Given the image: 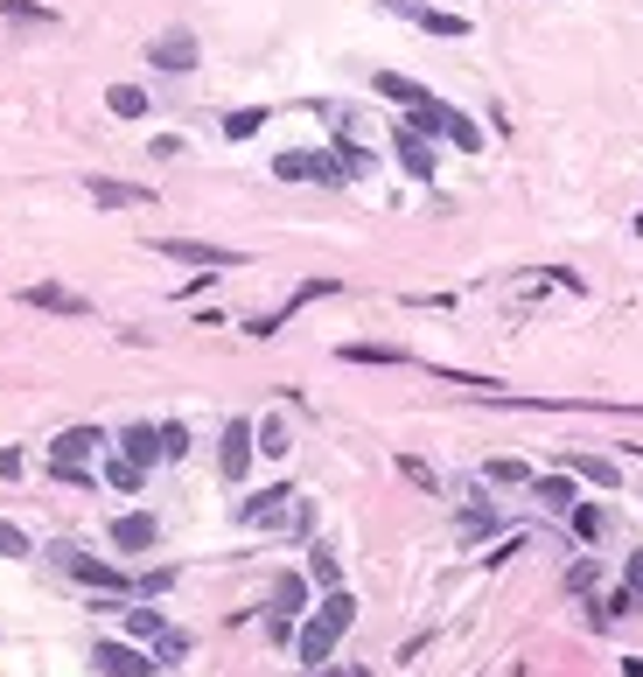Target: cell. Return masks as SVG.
Segmentation results:
<instances>
[{"mask_svg": "<svg viewBox=\"0 0 643 677\" xmlns=\"http://www.w3.org/2000/svg\"><path fill=\"white\" fill-rule=\"evenodd\" d=\"M350 621H357V601H350L343 587H329L322 608H308V621L294 629V657H301L308 670H322L329 657H337V642L350 636Z\"/></svg>", "mask_w": 643, "mask_h": 677, "instance_id": "6da1fadb", "label": "cell"}, {"mask_svg": "<svg viewBox=\"0 0 643 677\" xmlns=\"http://www.w3.org/2000/svg\"><path fill=\"white\" fill-rule=\"evenodd\" d=\"M49 559H57L77 587H91V593H119V601H134V580H126V572H119L113 559L85 552V544H70V538H64V544H49Z\"/></svg>", "mask_w": 643, "mask_h": 677, "instance_id": "7a4b0ae2", "label": "cell"}, {"mask_svg": "<svg viewBox=\"0 0 643 677\" xmlns=\"http://www.w3.org/2000/svg\"><path fill=\"white\" fill-rule=\"evenodd\" d=\"M154 252L168 258V266H203V273H231V266H245V252L238 245H211V238H147Z\"/></svg>", "mask_w": 643, "mask_h": 677, "instance_id": "3957f363", "label": "cell"}, {"mask_svg": "<svg viewBox=\"0 0 643 677\" xmlns=\"http://www.w3.org/2000/svg\"><path fill=\"white\" fill-rule=\"evenodd\" d=\"M273 175H280V181H329V189H337V181H350L343 161H337V147H329V154H315V147H288V154L273 161Z\"/></svg>", "mask_w": 643, "mask_h": 677, "instance_id": "277c9868", "label": "cell"}, {"mask_svg": "<svg viewBox=\"0 0 643 677\" xmlns=\"http://www.w3.org/2000/svg\"><path fill=\"white\" fill-rule=\"evenodd\" d=\"M21 307H36V315H64V322H85V315H91V301L77 294V286H64V279L21 286Z\"/></svg>", "mask_w": 643, "mask_h": 677, "instance_id": "5b68a950", "label": "cell"}, {"mask_svg": "<svg viewBox=\"0 0 643 677\" xmlns=\"http://www.w3.org/2000/svg\"><path fill=\"white\" fill-rule=\"evenodd\" d=\"M252 454H260V433H252V420H224V433H217V475H224V482H245Z\"/></svg>", "mask_w": 643, "mask_h": 677, "instance_id": "8992f818", "label": "cell"}, {"mask_svg": "<svg viewBox=\"0 0 643 677\" xmlns=\"http://www.w3.org/2000/svg\"><path fill=\"white\" fill-rule=\"evenodd\" d=\"M85 196L98 203V210H154V189H147V181H119V175H91Z\"/></svg>", "mask_w": 643, "mask_h": 677, "instance_id": "52a82bcc", "label": "cell"}, {"mask_svg": "<svg viewBox=\"0 0 643 677\" xmlns=\"http://www.w3.org/2000/svg\"><path fill=\"white\" fill-rule=\"evenodd\" d=\"M378 8L406 14V21H413V29L441 36V42H461V36H469V21H461V14H448V8H427V0H378Z\"/></svg>", "mask_w": 643, "mask_h": 677, "instance_id": "ba28073f", "label": "cell"}, {"mask_svg": "<svg viewBox=\"0 0 643 677\" xmlns=\"http://www.w3.org/2000/svg\"><path fill=\"white\" fill-rule=\"evenodd\" d=\"M106 440H113L106 426H64L57 440H49V468H85L98 448H106Z\"/></svg>", "mask_w": 643, "mask_h": 677, "instance_id": "9c48e42d", "label": "cell"}, {"mask_svg": "<svg viewBox=\"0 0 643 677\" xmlns=\"http://www.w3.org/2000/svg\"><path fill=\"white\" fill-rule=\"evenodd\" d=\"M196 57H203V49H196V36H189V29H162V36L147 42V63H154V70H168V77L196 70Z\"/></svg>", "mask_w": 643, "mask_h": 677, "instance_id": "30bf717a", "label": "cell"}, {"mask_svg": "<svg viewBox=\"0 0 643 677\" xmlns=\"http://www.w3.org/2000/svg\"><path fill=\"white\" fill-rule=\"evenodd\" d=\"M91 664L106 677H154V670H162V664H154V649H140V642H98Z\"/></svg>", "mask_w": 643, "mask_h": 677, "instance_id": "8fae6325", "label": "cell"}, {"mask_svg": "<svg viewBox=\"0 0 643 677\" xmlns=\"http://www.w3.org/2000/svg\"><path fill=\"white\" fill-rule=\"evenodd\" d=\"M288 503H294V489H288V482H273V489H252V497L238 503V524H252V531H266V524H288Z\"/></svg>", "mask_w": 643, "mask_h": 677, "instance_id": "7c38bea8", "label": "cell"}, {"mask_svg": "<svg viewBox=\"0 0 643 677\" xmlns=\"http://www.w3.org/2000/svg\"><path fill=\"white\" fill-rule=\"evenodd\" d=\"M154 544H162V524H154L147 510H126V517H113V552L140 559V552H154Z\"/></svg>", "mask_w": 643, "mask_h": 677, "instance_id": "4fadbf2b", "label": "cell"}, {"mask_svg": "<svg viewBox=\"0 0 643 677\" xmlns=\"http://www.w3.org/2000/svg\"><path fill=\"white\" fill-rule=\"evenodd\" d=\"M461 497H469V503H461V517H455V531H461V544H476V538H490L497 524H504V517L490 510V497H483V489L469 482V489H461Z\"/></svg>", "mask_w": 643, "mask_h": 677, "instance_id": "5bb4252c", "label": "cell"}, {"mask_svg": "<svg viewBox=\"0 0 643 677\" xmlns=\"http://www.w3.org/2000/svg\"><path fill=\"white\" fill-rule=\"evenodd\" d=\"M392 154H399V168L413 175V181H433V140H427V134L399 126V134H392Z\"/></svg>", "mask_w": 643, "mask_h": 677, "instance_id": "9a60e30c", "label": "cell"}, {"mask_svg": "<svg viewBox=\"0 0 643 677\" xmlns=\"http://www.w3.org/2000/svg\"><path fill=\"white\" fill-rule=\"evenodd\" d=\"M113 448H119L126 461H140V468H154V461H162V426H147V420H134V426H119V433H113Z\"/></svg>", "mask_w": 643, "mask_h": 677, "instance_id": "2e32d148", "label": "cell"}, {"mask_svg": "<svg viewBox=\"0 0 643 677\" xmlns=\"http://www.w3.org/2000/svg\"><path fill=\"white\" fill-rule=\"evenodd\" d=\"M371 91H378V98H392V106H406V112L433 98V91L420 85V77H406V70H378V77H371Z\"/></svg>", "mask_w": 643, "mask_h": 677, "instance_id": "e0dca14e", "label": "cell"}, {"mask_svg": "<svg viewBox=\"0 0 643 677\" xmlns=\"http://www.w3.org/2000/svg\"><path fill=\"white\" fill-rule=\"evenodd\" d=\"M567 475L595 482V489H623V468H615L608 454H567Z\"/></svg>", "mask_w": 643, "mask_h": 677, "instance_id": "ac0fdd59", "label": "cell"}, {"mask_svg": "<svg viewBox=\"0 0 643 677\" xmlns=\"http://www.w3.org/2000/svg\"><path fill=\"white\" fill-rule=\"evenodd\" d=\"M483 482H497V489H532V461L497 454V461H483Z\"/></svg>", "mask_w": 643, "mask_h": 677, "instance_id": "d6986e66", "label": "cell"}, {"mask_svg": "<svg viewBox=\"0 0 643 677\" xmlns=\"http://www.w3.org/2000/svg\"><path fill=\"white\" fill-rule=\"evenodd\" d=\"M119 615H126V636H134V642H154V636L168 629V615L162 608H140V601H119Z\"/></svg>", "mask_w": 643, "mask_h": 677, "instance_id": "ffe728a7", "label": "cell"}, {"mask_svg": "<svg viewBox=\"0 0 643 677\" xmlns=\"http://www.w3.org/2000/svg\"><path fill=\"white\" fill-rule=\"evenodd\" d=\"M448 112H455V106L427 98V106H413V112H406V126H413V134H427V140H448Z\"/></svg>", "mask_w": 643, "mask_h": 677, "instance_id": "44dd1931", "label": "cell"}, {"mask_svg": "<svg viewBox=\"0 0 643 677\" xmlns=\"http://www.w3.org/2000/svg\"><path fill=\"white\" fill-rule=\"evenodd\" d=\"M532 497L546 503V510H574L581 497H574V475H532Z\"/></svg>", "mask_w": 643, "mask_h": 677, "instance_id": "7402d4cb", "label": "cell"}, {"mask_svg": "<svg viewBox=\"0 0 643 677\" xmlns=\"http://www.w3.org/2000/svg\"><path fill=\"white\" fill-rule=\"evenodd\" d=\"M308 580H315V587H343V559H337V544H308Z\"/></svg>", "mask_w": 643, "mask_h": 677, "instance_id": "603a6c76", "label": "cell"}, {"mask_svg": "<svg viewBox=\"0 0 643 677\" xmlns=\"http://www.w3.org/2000/svg\"><path fill=\"white\" fill-rule=\"evenodd\" d=\"M273 615H308V580L301 572H280L273 580Z\"/></svg>", "mask_w": 643, "mask_h": 677, "instance_id": "cb8c5ba5", "label": "cell"}, {"mask_svg": "<svg viewBox=\"0 0 643 677\" xmlns=\"http://www.w3.org/2000/svg\"><path fill=\"white\" fill-rule=\"evenodd\" d=\"M106 482L119 489V497H140V489H147V468L126 461V454H113V461H106Z\"/></svg>", "mask_w": 643, "mask_h": 677, "instance_id": "d4e9b609", "label": "cell"}, {"mask_svg": "<svg viewBox=\"0 0 643 677\" xmlns=\"http://www.w3.org/2000/svg\"><path fill=\"white\" fill-rule=\"evenodd\" d=\"M337 356H343V363H392V371H399V363H413V356L392 350V343H343Z\"/></svg>", "mask_w": 643, "mask_h": 677, "instance_id": "484cf974", "label": "cell"}, {"mask_svg": "<svg viewBox=\"0 0 643 677\" xmlns=\"http://www.w3.org/2000/svg\"><path fill=\"white\" fill-rule=\"evenodd\" d=\"M106 106H113V119H147V112H154L140 85H113V91H106Z\"/></svg>", "mask_w": 643, "mask_h": 677, "instance_id": "4316f807", "label": "cell"}, {"mask_svg": "<svg viewBox=\"0 0 643 677\" xmlns=\"http://www.w3.org/2000/svg\"><path fill=\"white\" fill-rule=\"evenodd\" d=\"M189 649H196V636H189V629H162V636H154V664H183Z\"/></svg>", "mask_w": 643, "mask_h": 677, "instance_id": "83f0119b", "label": "cell"}, {"mask_svg": "<svg viewBox=\"0 0 643 677\" xmlns=\"http://www.w3.org/2000/svg\"><path fill=\"white\" fill-rule=\"evenodd\" d=\"M448 140H455L461 154H483V126H476L469 112H448Z\"/></svg>", "mask_w": 643, "mask_h": 677, "instance_id": "f1b7e54d", "label": "cell"}, {"mask_svg": "<svg viewBox=\"0 0 643 677\" xmlns=\"http://www.w3.org/2000/svg\"><path fill=\"white\" fill-rule=\"evenodd\" d=\"M567 517H574V538H581V544H595V538H602V531H608V517H602V510H595V503H574V510H567Z\"/></svg>", "mask_w": 643, "mask_h": 677, "instance_id": "f546056e", "label": "cell"}, {"mask_svg": "<svg viewBox=\"0 0 643 677\" xmlns=\"http://www.w3.org/2000/svg\"><path fill=\"white\" fill-rule=\"evenodd\" d=\"M0 14H8V21H29V29H49V21H57L42 0H0Z\"/></svg>", "mask_w": 643, "mask_h": 677, "instance_id": "4dcf8cb0", "label": "cell"}, {"mask_svg": "<svg viewBox=\"0 0 643 677\" xmlns=\"http://www.w3.org/2000/svg\"><path fill=\"white\" fill-rule=\"evenodd\" d=\"M399 475L413 482V489H427V497H441V475H433V468H427L420 454H399Z\"/></svg>", "mask_w": 643, "mask_h": 677, "instance_id": "1f68e13d", "label": "cell"}, {"mask_svg": "<svg viewBox=\"0 0 643 677\" xmlns=\"http://www.w3.org/2000/svg\"><path fill=\"white\" fill-rule=\"evenodd\" d=\"M260 126H266V106H245V112H231V119H224V140H252Z\"/></svg>", "mask_w": 643, "mask_h": 677, "instance_id": "d6a6232c", "label": "cell"}, {"mask_svg": "<svg viewBox=\"0 0 643 677\" xmlns=\"http://www.w3.org/2000/svg\"><path fill=\"white\" fill-rule=\"evenodd\" d=\"M337 161H343V175H350V181H364V175L378 168V161H371V147H357V140H343V147H337Z\"/></svg>", "mask_w": 643, "mask_h": 677, "instance_id": "836d02e7", "label": "cell"}, {"mask_svg": "<svg viewBox=\"0 0 643 677\" xmlns=\"http://www.w3.org/2000/svg\"><path fill=\"white\" fill-rule=\"evenodd\" d=\"M168 587H175V566H154L134 580V601H154V593H168Z\"/></svg>", "mask_w": 643, "mask_h": 677, "instance_id": "e575fe53", "label": "cell"}, {"mask_svg": "<svg viewBox=\"0 0 643 677\" xmlns=\"http://www.w3.org/2000/svg\"><path fill=\"white\" fill-rule=\"evenodd\" d=\"M189 454V426L183 420H162V461H183Z\"/></svg>", "mask_w": 643, "mask_h": 677, "instance_id": "d590c367", "label": "cell"}, {"mask_svg": "<svg viewBox=\"0 0 643 677\" xmlns=\"http://www.w3.org/2000/svg\"><path fill=\"white\" fill-rule=\"evenodd\" d=\"M252 433H260V454H273V461H280V454L294 448V440H288V426H280V420H260Z\"/></svg>", "mask_w": 643, "mask_h": 677, "instance_id": "8d00e7d4", "label": "cell"}, {"mask_svg": "<svg viewBox=\"0 0 643 677\" xmlns=\"http://www.w3.org/2000/svg\"><path fill=\"white\" fill-rule=\"evenodd\" d=\"M288 531H294V538H308V531H315V503H308L301 489H294V503H288Z\"/></svg>", "mask_w": 643, "mask_h": 677, "instance_id": "74e56055", "label": "cell"}, {"mask_svg": "<svg viewBox=\"0 0 643 677\" xmlns=\"http://www.w3.org/2000/svg\"><path fill=\"white\" fill-rule=\"evenodd\" d=\"M595 580H602V566H595V559H574V566H567V587H574V593H587Z\"/></svg>", "mask_w": 643, "mask_h": 677, "instance_id": "f35d334b", "label": "cell"}, {"mask_svg": "<svg viewBox=\"0 0 643 677\" xmlns=\"http://www.w3.org/2000/svg\"><path fill=\"white\" fill-rule=\"evenodd\" d=\"M0 559H29V531H14V524H0Z\"/></svg>", "mask_w": 643, "mask_h": 677, "instance_id": "ab89813d", "label": "cell"}, {"mask_svg": "<svg viewBox=\"0 0 643 677\" xmlns=\"http://www.w3.org/2000/svg\"><path fill=\"white\" fill-rule=\"evenodd\" d=\"M266 642H294V615H273L266 608Z\"/></svg>", "mask_w": 643, "mask_h": 677, "instance_id": "60d3db41", "label": "cell"}, {"mask_svg": "<svg viewBox=\"0 0 643 677\" xmlns=\"http://www.w3.org/2000/svg\"><path fill=\"white\" fill-rule=\"evenodd\" d=\"M623 587H630L636 601H643V552H630V566H623Z\"/></svg>", "mask_w": 643, "mask_h": 677, "instance_id": "b9f144b4", "label": "cell"}, {"mask_svg": "<svg viewBox=\"0 0 643 677\" xmlns=\"http://www.w3.org/2000/svg\"><path fill=\"white\" fill-rule=\"evenodd\" d=\"M14 475H21V454H14V448H0V482H14Z\"/></svg>", "mask_w": 643, "mask_h": 677, "instance_id": "7bdbcfd3", "label": "cell"}, {"mask_svg": "<svg viewBox=\"0 0 643 677\" xmlns=\"http://www.w3.org/2000/svg\"><path fill=\"white\" fill-rule=\"evenodd\" d=\"M623 677H643V657H630V664H623Z\"/></svg>", "mask_w": 643, "mask_h": 677, "instance_id": "ee69618b", "label": "cell"}]
</instances>
